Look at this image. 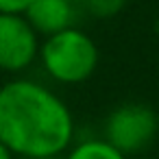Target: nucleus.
I'll return each instance as SVG.
<instances>
[{
  "mask_svg": "<svg viewBox=\"0 0 159 159\" xmlns=\"http://www.w3.org/2000/svg\"><path fill=\"white\" fill-rule=\"evenodd\" d=\"M22 159H59V157H22Z\"/></svg>",
  "mask_w": 159,
  "mask_h": 159,
  "instance_id": "nucleus-10",
  "label": "nucleus"
},
{
  "mask_svg": "<svg viewBox=\"0 0 159 159\" xmlns=\"http://www.w3.org/2000/svg\"><path fill=\"white\" fill-rule=\"evenodd\" d=\"M39 59V35L24 16L0 13V70L18 74Z\"/></svg>",
  "mask_w": 159,
  "mask_h": 159,
  "instance_id": "nucleus-4",
  "label": "nucleus"
},
{
  "mask_svg": "<svg viewBox=\"0 0 159 159\" xmlns=\"http://www.w3.org/2000/svg\"><path fill=\"white\" fill-rule=\"evenodd\" d=\"M33 0H0V13L7 16H24Z\"/></svg>",
  "mask_w": 159,
  "mask_h": 159,
  "instance_id": "nucleus-8",
  "label": "nucleus"
},
{
  "mask_svg": "<svg viewBox=\"0 0 159 159\" xmlns=\"http://www.w3.org/2000/svg\"><path fill=\"white\" fill-rule=\"evenodd\" d=\"M39 61L46 74L61 85H79L94 76L100 52L96 42L79 26L48 35L39 44Z\"/></svg>",
  "mask_w": 159,
  "mask_h": 159,
  "instance_id": "nucleus-2",
  "label": "nucleus"
},
{
  "mask_svg": "<svg viewBox=\"0 0 159 159\" xmlns=\"http://www.w3.org/2000/svg\"><path fill=\"white\" fill-rule=\"evenodd\" d=\"M0 159H16V155H13L2 142H0Z\"/></svg>",
  "mask_w": 159,
  "mask_h": 159,
  "instance_id": "nucleus-9",
  "label": "nucleus"
},
{
  "mask_svg": "<svg viewBox=\"0 0 159 159\" xmlns=\"http://www.w3.org/2000/svg\"><path fill=\"white\" fill-rule=\"evenodd\" d=\"M63 159H126V155L107 139H85L68 148Z\"/></svg>",
  "mask_w": 159,
  "mask_h": 159,
  "instance_id": "nucleus-6",
  "label": "nucleus"
},
{
  "mask_svg": "<svg viewBox=\"0 0 159 159\" xmlns=\"http://www.w3.org/2000/svg\"><path fill=\"white\" fill-rule=\"evenodd\" d=\"M105 137L120 152L137 155L146 150L159 133V116L150 105L124 102L118 105L105 120Z\"/></svg>",
  "mask_w": 159,
  "mask_h": 159,
  "instance_id": "nucleus-3",
  "label": "nucleus"
},
{
  "mask_svg": "<svg viewBox=\"0 0 159 159\" xmlns=\"http://www.w3.org/2000/svg\"><path fill=\"white\" fill-rule=\"evenodd\" d=\"M85 2H87V9H89L92 16H96V18H111V16H116L122 9L124 0H85Z\"/></svg>",
  "mask_w": 159,
  "mask_h": 159,
  "instance_id": "nucleus-7",
  "label": "nucleus"
},
{
  "mask_svg": "<svg viewBox=\"0 0 159 159\" xmlns=\"http://www.w3.org/2000/svg\"><path fill=\"white\" fill-rule=\"evenodd\" d=\"M74 2L72 0H33L24 18L37 31V35H55L63 29L74 26Z\"/></svg>",
  "mask_w": 159,
  "mask_h": 159,
  "instance_id": "nucleus-5",
  "label": "nucleus"
},
{
  "mask_svg": "<svg viewBox=\"0 0 159 159\" xmlns=\"http://www.w3.org/2000/svg\"><path fill=\"white\" fill-rule=\"evenodd\" d=\"M72 137V111L52 89L31 79L0 87V142L18 159L61 157Z\"/></svg>",
  "mask_w": 159,
  "mask_h": 159,
  "instance_id": "nucleus-1",
  "label": "nucleus"
}]
</instances>
